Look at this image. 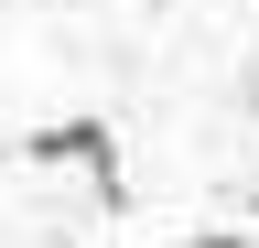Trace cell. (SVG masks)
Returning <instances> with one entry per match:
<instances>
[{
    "mask_svg": "<svg viewBox=\"0 0 259 248\" xmlns=\"http://www.w3.org/2000/svg\"><path fill=\"white\" fill-rule=\"evenodd\" d=\"M32 151H44V162H87V173H97V194H119V151H108V130H97V119H54Z\"/></svg>",
    "mask_w": 259,
    "mask_h": 248,
    "instance_id": "obj_1",
    "label": "cell"
},
{
    "mask_svg": "<svg viewBox=\"0 0 259 248\" xmlns=\"http://www.w3.org/2000/svg\"><path fill=\"white\" fill-rule=\"evenodd\" d=\"M184 248H259L248 227H205V237H184Z\"/></svg>",
    "mask_w": 259,
    "mask_h": 248,
    "instance_id": "obj_2",
    "label": "cell"
}]
</instances>
